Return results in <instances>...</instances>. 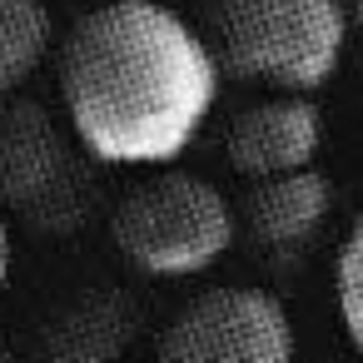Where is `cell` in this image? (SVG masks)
<instances>
[{
  "label": "cell",
  "instance_id": "cell-5",
  "mask_svg": "<svg viewBox=\"0 0 363 363\" xmlns=\"http://www.w3.org/2000/svg\"><path fill=\"white\" fill-rule=\"evenodd\" d=\"M160 353L169 363H284L294 358V323L269 289L224 284L169 318Z\"/></svg>",
  "mask_w": 363,
  "mask_h": 363
},
{
  "label": "cell",
  "instance_id": "cell-3",
  "mask_svg": "<svg viewBox=\"0 0 363 363\" xmlns=\"http://www.w3.org/2000/svg\"><path fill=\"white\" fill-rule=\"evenodd\" d=\"M0 209L35 234H80L100 214V160L40 100L0 105Z\"/></svg>",
  "mask_w": 363,
  "mask_h": 363
},
{
  "label": "cell",
  "instance_id": "cell-4",
  "mask_svg": "<svg viewBox=\"0 0 363 363\" xmlns=\"http://www.w3.org/2000/svg\"><path fill=\"white\" fill-rule=\"evenodd\" d=\"M115 249L150 279H194L214 269L234 244L229 199L184 169H164L130 189L110 219Z\"/></svg>",
  "mask_w": 363,
  "mask_h": 363
},
{
  "label": "cell",
  "instance_id": "cell-8",
  "mask_svg": "<svg viewBox=\"0 0 363 363\" xmlns=\"http://www.w3.org/2000/svg\"><path fill=\"white\" fill-rule=\"evenodd\" d=\"M140 328V308L130 294L120 289H90V294H75L65 298L50 318H45V333H40V353L55 358V363H100V358H115L130 348Z\"/></svg>",
  "mask_w": 363,
  "mask_h": 363
},
{
  "label": "cell",
  "instance_id": "cell-11",
  "mask_svg": "<svg viewBox=\"0 0 363 363\" xmlns=\"http://www.w3.org/2000/svg\"><path fill=\"white\" fill-rule=\"evenodd\" d=\"M6 279H11V219L0 209V289H6Z\"/></svg>",
  "mask_w": 363,
  "mask_h": 363
},
{
  "label": "cell",
  "instance_id": "cell-7",
  "mask_svg": "<svg viewBox=\"0 0 363 363\" xmlns=\"http://www.w3.org/2000/svg\"><path fill=\"white\" fill-rule=\"evenodd\" d=\"M328 209H333V184L308 164V169L254 179V189L244 194V229L264 254H298L318 239Z\"/></svg>",
  "mask_w": 363,
  "mask_h": 363
},
{
  "label": "cell",
  "instance_id": "cell-2",
  "mask_svg": "<svg viewBox=\"0 0 363 363\" xmlns=\"http://www.w3.org/2000/svg\"><path fill=\"white\" fill-rule=\"evenodd\" d=\"M204 35L224 75L313 95L343 60L348 11L343 0H204Z\"/></svg>",
  "mask_w": 363,
  "mask_h": 363
},
{
  "label": "cell",
  "instance_id": "cell-10",
  "mask_svg": "<svg viewBox=\"0 0 363 363\" xmlns=\"http://www.w3.org/2000/svg\"><path fill=\"white\" fill-rule=\"evenodd\" d=\"M338 313H343L353 348H363V219L353 224L348 244L338 249Z\"/></svg>",
  "mask_w": 363,
  "mask_h": 363
},
{
  "label": "cell",
  "instance_id": "cell-12",
  "mask_svg": "<svg viewBox=\"0 0 363 363\" xmlns=\"http://www.w3.org/2000/svg\"><path fill=\"white\" fill-rule=\"evenodd\" d=\"M353 16H358V26H363V0H353Z\"/></svg>",
  "mask_w": 363,
  "mask_h": 363
},
{
  "label": "cell",
  "instance_id": "cell-13",
  "mask_svg": "<svg viewBox=\"0 0 363 363\" xmlns=\"http://www.w3.org/2000/svg\"><path fill=\"white\" fill-rule=\"evenodd\" d=\"M0 358H6V348H0Z\"/></svg>",
  "mask_w": 363,
  "mask_h": 363
},
{
  "label": "cell",
  "instance_id": "cell-9",
  "mask_svg": "<svg viewBox=\"0 0 363 363\" xmlns=\"http://www.w3.org/2000/svg\"><path fill=\"white\" fill-rule=\"evenodd\" d=\"M55 26L45 0H0V105L16 100L21 85L50 55Z\"/></svg>",
  "mask_w": 363,
  "mask_h": 363
},
{
  "label": "cell",
  "instance_id": "cell-6",
  "mask_svg": "<svg viewBox=\"0 0 363 363\" xmlns=\"http://www.w3.org/2000/svg\"><path fill=\"white\" fill-rule=\"evenodd\" d=\"M323 145V115L303 90H284L234 115L224 135V155L244 179H269L289 169H308Z\"/></svg>",
  "mask_w": 363,
  "mask_h": 363
},
{
  "label": "cell",
  "instance_id": "cell-1",
  "mask_svg": "<svg viewBox=\"0 0 363 363\" xmlns=\"http://www.w3.org/2000/svg\"><path fill=\"white\" fill-rule=\"evenodd\" d=\"M224 65L199 26L155 0H110L60 45V100L100 164L179 160L214 100Z\"/></svg>",
  "mask_w": 363,
  "mask_h": 363
}]
</instances>
